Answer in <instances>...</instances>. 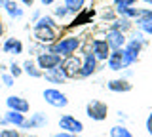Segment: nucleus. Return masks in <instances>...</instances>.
<instances>
[{"mask_svg":"<svg viewBox=\"0 0 152 137\" xmlns=\"http://www.w3.org/2000/svg\"><path fill=\"white\" fill-rule=\"evenodd\" d=\"M42 97H44V101L48 105L53 107V108H65L69 105V97L57 88H46L44 93H42Z\"/></svg>","mask_w":152,"mask_h":137,"instance_id":"39448f33","label":"nucleus"},{"mask_svg":"<svg viewBox=\"0 0 152 137\" xmlns=\"http://www.w3.org/2000/svg\"><path fill=\"white\" fill-rule=\"evenodd\" d=\"M86 114L88 118H91L93 122H103L108 116V105L101 99H91V101L86 105Z\"/></svg>","mask_w":152,"mask_h":137,"instance_id":"f03ea898","label":"nucleus"},{"mask_svg":"<svg viewBox=\"0 0 152 137\" xmlns=\"http://www.w3.org/2000/svg\"><path fill=\"white\" fill-rule=\"evenodd\" d=\"M27 137H38V135H27Z\"/></svg>","mask_w":152,"mask_h":137,"instance_id":"79ce46f5","label":"nucleus"},{"mask_svg":"<svg viewBox=\"0 0 152 137\" xmlns=\"http://www.w3.org/2000/svg\"><path fill=\"white\" fill-rule=\"evenodd\" d=\"M133 25H137V29H139L142 34H150V36H152V21H150V19L137 17V19L133 21Z\"/></svg>","mask_w":152,"mask_h":137,"instance_id":"4be33fe9","label":"nucleus"},{"mask_svg":"<svg viewBox=\"0 0 152 137\" xmlns=\"http://www.w3.org/2000/svg\"><path fill=\"white\" fill-rule=\"evenodd\" d=\"M36 65L38 69L42 70V73H46V70H51V69H57L61 67V61H63V57L61 55L53 53V51H42V53L36 55Z\"/></svg>","mask_w":152,"mask_h":137,"instance_id":"20e7f679","label":"nucleus"},{"mask_svg":"<svg viewBox=\"0 0 152 137\" xmlns=\"http://www.w3.org/2000/svg\"><path fill=\"white\" fill-rule=\"evenodd\" d=\"M59 130L66 131V133H72V135H80L84 131V124L72 114H63L59 118Z\"/></svg>","mask_w":152,"mask_h":137,"instance_id":"6e6552de","label":"nucleus"},{"mask_svg":"<svg viewBox=\"0 0 152 137\" xmlns=\"http://www.w3.org/2000/svg\"><path fill=\"white\" fill-rule=\"evenodd\" d=\"M145 2H146V4H148V6H152V0H145Z\"/></svg>","mask_w":152,"mask_h":137,"instance_id":"a19ab883","label":"nucleus"},{"mask_svg":"<svg viewBox=\"0 0 152 137\" xmlns=\"http://www.w3.org/2000/svg\"><path fill=\"white\" fill-rule=\"evenodd\" d=\"M0 50H2V53H6V55H21L23 53V50H25V46H23V42L15 38V36H10V38L4 40V44L0 46Z\"/></svg>","mask_w":152,"mask_h":137,"instance_id":"9d476101","label":"nucleus"},{"mask_svg":"<svg viewBox=\"0 0 152 137\" xmlns=\"http://www.w3.org/2000/svg\"><path fill=\"white\" fill-rule=\"evenodd\" d=\"M80 69H82V55H78V53L69 55V57H63V61H61V70L65 73V76L69 80L78 76Z\"/></svg>","mask_w":152,"mask_h":137,"instance_id":"423d86ee","label":"nucleus"},{"mask_svg":"<svg viewBox=\"0 0 152 137\" xmlns=\"http://www.w3.org/2000/svg\"><path fill=\"white\" fill-rule=\"evenodd\" d=\"M146 131H148V135L152 137V111H150L148 118H146Z\"/></svg>","mask_w":152,"mask_h":137,"instance_id":"2f4dec72","label":"nucleus"},{"mask_svg":"<svg viewBox=\"0 0 152 137\" xmlns=\"http://www.w3.org/2000/svg\"><path fill=\"white\" fill-rule=\"evenodd\" d=\"M48 126V116L44 112H34V114H31V118H27L25 124H23L21 130H38V127H46Z\"/></svg>","mask_w":152,"mask_h":137,"instance_id":"4468645a","label":"nucleus"},{"mask_svg":"<svg viewBox=\"0 0 152 137\" xmlns=\"http://www.w3.org/2000/svg\"><path fill=\"white\" fill-rule=\"evenodd\" d=\"M65 8L69 10L70 15H76L78 12H82L86 8V4H88V0H63Z\"/></svg>","mask_w":152,"mask_h":137,"instance_id":"412c9836","label":"nucleus"},{"mask_svg":"<svg viewBox=\"0 0 152 137\" xmlns=\"http://www.w3.org/2000/svg\"><path fill=\"white\" fill-rule=\"evenodd\" d=\"M0 82H2L6 88H12L13 84H15V78H13L12 74H10L8 70H6V73H2V74H0Z\"/></svg>","mask_w":152,"mask_h":137,"instance_id":"cd10ccee","label":"nucleus"},{"mask_svg":"<svg viewBox=\"0 0 152 137\" xmlns=\"http://www.w3.org/2000/svg\"><path fill=\"white\" fill-rule=\"evenodd\" d=\"M107 65H108V69H110V70H114V73H118V70H124V69H126L122 50H112L110 55H108V59H107Z\"/></svg>","mask_w":152,"mask_h":137,"instance_id":"dca6fc26","label":"nucleus"},{"mask_svg":"<svg viewBox=\"0 0 152 137\" xmlns=\"http://www.w3.org/2000/svg\"><path fill=\"white\" fill-rule=\"evenodd\" d=\"M4 12H6V15L10 17V19H23V15H25V10L21 8V4L17 2V0H10V2L4 4Z\"/></svg>","mask_w":152,"mask_h":137,"instance_id":"2eb2a0df","label":"nucleus"},{"mask_svg":"<svg viewBox=\"0 0 152 137\" xmlns=\"http://www.w3.org/2000/svg\"><path fill=\"white\" fill-rule=\"evenodd\" d=\"M4 118H6V122H8V126H13V127H19L21 130L23 124H25V120H27V114H23V112H17V111H8L4 112Z\"/></svg>","mask_w":152,"mask_h":137,"instance_id":"a211bd4d","label":"nucleus"},{"mask_svg":"<svg viewBox=\"0 0 152 137\" xmlns=\"http://www.w3.org/2000/svg\"><path fill=\"white\" fill-rule=\"evenodd\" d=\"M6 105H8L10 111H17V112H23V114H27V112L31 111L28 101L25 97H21V95H10L6 99Z\"/></svg>","mask_w":152,"mask_h":137,"instance_id":"f8f14e48","label":"nucleus"},{"mask_svg":"<svg viewBox=\"0 0 152 137\" xmlns=\"http://www.w3.org/2000/svg\"><path fill=\"white\" fill-rule=\"evenodd\" d=\"M104 40L108 42L110 50H122L124 46H126V42H127V36L124 34V32H120V31L108 29L107 32H104Z\"/></svg>","mask_w":152,"mask_h":137,"instance_id":"9b49d317","label":"nucleus"},{"mask_svg":"<svg viewBox=\"0 0 152 137\" xmlns=\"http://www.w3.org/2000/svg\"><path fill=\"white\" fill-rule=\"evenodd\" d=\"M51 137H80V135H72V133H66V131H59V133H53Z\"/></svg>","mask_w":152,"mask_h":137,"instance_id":"72a5a7b5","label":"nucleus"},{"mask_svg":"<svg viewBox=\"0 0 152 137\" xmlns=\"http://www.w3.org/2000/svg\"><path fill=\"white\" fill-rule=\"evenodd\" d=\"M32 38H34V42L50 46L55 40H59V29H55V27H32Z\"/></svg>","mask_w":152,"mask_h":137,"instance_id":"7ed1b4c3","label":"nucleus"},{"mask_svg":"<svg viewBox=\"0 0 152 137\" xmlns=\"http://www.w3.org/2000/svg\"><path fill=\"white\" fill-rule=\"evenodd\" d=\"M107 88L110 89V92H114V93H127V92H131V89H133V84L127 78L120 76V78L108 80V82H107Z\"/></svg>","mask_w":152,"mask_h":137,"instance_id":"ddd939ff","label":"nucleus"},{"mask_svg":"<svg viewBox=\"0 0 152 137\" xmlns=\"http://www.w3.org/2000/svg\"><path fill=\"white\" fill-rule=\"evenodd\" d=\"M135 4L137 0H114V8H131Z\"/></svg>","mask_w":152,"mask_h":137,"instance_id":"c85d7f7f","label":"nucleus"},{"mask_svg":"<svg viewBox=\"0 0 152 137\" xmlns=\"http://www.w3.org/2000/svg\"><path fill=\"white\" fill-rule=\"evenodd\" d=\"M0 127H8V122H6L4 116H0Z\"/></svg>","mask_w":152,"mask_h":137,"instance_id":"4c0bfd02","label":"nucleus"},{"mask_svg":"<svg viewBox=\"0 0 152 137\" xmlns=\"http://www.w3.org/2000/svg\"><path fill=\"white\" fill-rule=\"evenodd\" d=\"M21 67H23V74H27V76H31V78H42L44 76V73L38 69L34 59H25L21 63Z\"/></svg>","mask_w":152,"mask_h":137,"instance_id":"6ab92c4d","label":"nucleus"},{"mask_svg":"<svg viewBox=\"0 0 152 137\" xmlns=\"http://www.w3.org/2000/svg\"><path fill=\"white\" fill-rule=\"evenodd\" d=\"M53 17H55V19H59V21H65L66 17H70V13L65 8V4H63V6H55L53 8Z\"/></svg>","mask_w":152,"mask_h":137,"instance_id":"bb28decb","label":"nucleus"},{"mask_svg":"<svg viewBox=\"0 0 152 137\" xmlns=\"http://www.w3.org/2000/svg\"><path fill=\"white\" fill-rule=\"evenodd\" d=\"M42 78H46L50 84H65L66 80H69V78L65 76V73L61 70V67H57V69H51V70H46V73H44V76H42Z\"/></svg>","mask_w":152,"mask_h":137,"instance_id":"aec40b11","label":"nucleus"},{"mask_svg":"<svg viewBox=\"0 0 152 137\" xmlns=\"http://www.w3.org/2000/svg\"><path fill=\"white\" fill-rule=\"evenodd\" d=\"M32 27H55V29H59V23H57L53 15H42Z\"/></svg>","mask_w":152,"mask_h":137,"instance_id":"b1692460","label":"nucleus"},{"mask_svg":"<svg viewBox=\"0 0 152 137\" xmlns=\"http://www.w3.org/2000/svg\"><path fill=\"white\" fill-rule=\"evenodd\" d=\"M0 8H2V6H0Z\"/></svg>","mask_w":152,"mask_h":137,"instance_id":"37998d69","label":"nucleus"},{"mask_svg":"<svg viewBox=\"0 0 152 137\" xmlns=\"http://www.w3.org/2000/svg\"><path fill=\"white\" fill-rule=\"evenodd\" d=\"M53 2H55V0H40V4H42V6H51Z\"/></svg>","mask_w":152,"mask_h":137,"instance_id":"e433bc0d","label":"nucleus"},{"mask_svg":"<svg viewBox=\"0 0 152 137\" xmlns=\"http://www.w3.org/2000/svg\"><path fill=\"white\" fill-rule=\"evenodd\" d=\"M6 70H8V65H6V63H0V74L6 73Z\"/></svg>","mask_w":152,"mask_h":137,"instance_id":"58836bf2","label":"nucleus"},{"mask_svg":"<svg viewBox=\"0 0 152 137\" xmlns=\"http://www.w3.org/2000/svg\"><path fill=\"white\" fill-rule=\"evenodd\" d=\"M116 17H118V15H116V12H114V8H112V10H107V12L103 13V21H104V23H112Z\"/></svg>","mask_w":152,"mask_h":137,"instance_id":"c756f323","label":"nucleus"},{"mask_svg":"<svg viewBox=\"0 0 152 137\" xmlns=\"http://www.w3.org/2000/svg\"><path fill=\"white\" fill-rule=\"evenodd\" d=\"M139 17H145V19H150L152 21V8H141Z\"/></svg>","mask_w":152,"mask_h":137,"instance_id":"7c9ffc66","label":"nucleus"},{"mask_svg":"<svg viewBox=\"0 0 152 137\" xmlns=\"http://www.w3.org/2000/svg\"><path fill=\"white\" fill-rule=\"evenodd\" d=\"M40 17H42V12L40 10H34V12H32V17H31V23H36Z\"/></svg>","mask_w":152,"mask_h":137,"instance_id":"473e14b6","label":"nucleus"},{"mask_svg":"<svg viewBox=\"0 0 152 137\" xmlns=\"http://www.w3.org/2000/svg\"><path fill=\"white\" fill-rule=\"evenodd\" d=\"M89 46H91V53L95 55V59L99 63H107L108 55H110V46L108 42L104 40V36H97V38H91L89 40Z\"/></svg>","mask_w":152,"mask_h":137,"instance_id":"0eeeda50","label":"nucleus"},{"mask_svg":"<svg viewBox=\"0 0 152 137\" xmlns=\"http://www.w3.org/2000/svg\"><path fill=\"white\" fill-rule=\"evenodd\" d=\"M6 2H10V0H0V6H4Z\"/></svg>","mask_w":152,"mask_h":137,"instance_id":"ea45409f","label":"nucleus"},{"mask_svg":"<svg viewBox=\"0 0 152 137\" xmlns=\"http://www.w3.org/2000/svg\"><path fill=\"white\" fill-rule=\"evenodd\" d=\"M8 73L12 74L13 78H19L23 74V67H21V63H17V61H10L8 63Z\"/></svg>","mask_w":152,"mask_h":137,"instance_id":"393cba45","label":"nucleus"},{"mask_svg":"<svg viewBox=\"0 0 152 137\" xmlns=\"http://www.w3.org/2000/svg\"><path fill=\"white\" fill-rule=\"evenodd\" d=\"M82 44L84 42L78 34H66L48 46V51H53V53L61 55V57H69V55H74L76 51H80Z\"/></svg>","mask_w":152,"mask_h":137,"instance_id":"f257e3e1","label":"nucleus"},{"mask_svg":"<svg viewBox=\"0 0 152 137\" xmlns=\"http://www.w3.org/2000/svg\"><path fill=\"white\" fill-rule=\"evenodd\" d=\"M4 34H6V23L0 19V38H4Z\"/></svg>","mask_w":152,"mask_h":137,"instance_id":"c9c22d12","label":"nucleus"},{"mask_svg":"<svg viewBox=\"0 0 152 137\" xmlns=\"http://www.w3.org/2000/svg\"><path fill=\"white\" fill-rule=\"evenodd\" d=\"M21 6H27V8H32V4H34V0H17Z\"/></svg>","mask_w":152,"mask_h":137,"instance_id":"f704fd0d","label":"nucleus"},{"mask_svg":"<svg viewBox=\"0 0 152 137\" xmlns=\"http://www.w3.org/2000/svg\"><path fill=\"white\" fill-rule=\"evenodd\" d=\"M108 137H133V133L124 124H118V126H112L110 127V133H108Z\"/></svg>","mask_w":152,"mask_h":137,"instance_id":"5701e85b","label":"nucleus"},{"mask_svg":"<svg viewBox=\"0 0 152 137\" xmlns=\"http://www.w3.org/2000/svg\"><path fill=\"white\" fill-rule=\"evenodd\" d=\"M0 137H23L19 127H13V126H8V127H2L0 130Z\"/></svg>","mask_w":152,"mask_h":137,"instance_id":"a878e982","label":"nucleus"},{"mask_svg":"<svg viewBox=\"0 0 152 137\" xmlns=\"http://www.w3.org/2000/svg\"><path fill=\"white\" fill-rule=\"evenodd\" d=\"M133 19H129V17H122V15H118L116 19H114L112 23H108V29H112V31H120V32H129L133 31Z\"/></svg>","mask_w":152,"mask_h":137,"instance_id":"f3484780","label":"nucleus"},{"mask_svg":"<svg viewBox=\"0 0 152 137\" xmlns=\"http://www.w3.org/2000/svg\"><path fill=\"white\" fill-rule=\"evenodd\" d=\"M95 15H97L95 8H84L82 12H78L76 15H72V19L66 25V29H76V27H84V25H88V23H93Z\"/></svg>","mask_w":152,"mask_h":137,"instance_id":"1a4fd4ad","label":"nucleus"}]
</instances>
